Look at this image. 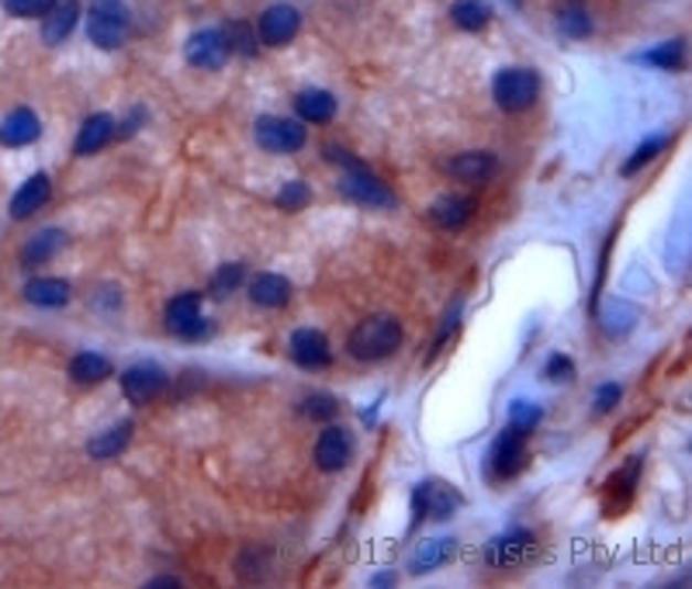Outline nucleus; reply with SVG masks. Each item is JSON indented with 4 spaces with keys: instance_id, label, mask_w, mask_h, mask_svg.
<instances>
[{
    "instance_id": "1",
    "label": "nucleus",
    "mask_w": 692,
    "mask_h": 589,
    "mask_svg": "<svg viewBox=\"0 0 692 589\" xmlns=\"http://www.w3.org/2000/svg\"><path fill=\"white\" fill-rule=\"evenodd\" d=\"M402 340H405L402 319L392 313H377V316H364L350 329L347 354L361 365H381V361H388L392 354H398Z\"/></svg>"
},
{
    "instance_id": "2",
    "label": "nucleus",
    "mask_w": 692,
    "mask_h": 589,
    "mask_svg": "<svg viewBox=\"0 0 692 589\" xmlns=\"http://www.w3.org/2000/svg\"><path fill=\"white\" fill-rule=\"evenodd\" d=\"M413 520H408V534H416L423 524H444L450 517H457L460 509L468 506V496L454 490V485L440 475H426L413 485Z\"/></svg>"
},
{
    "instance_id": "3",
    "label": "nucleus",
    "mask_w": 692,
    "mask_h": 589,
    "mask_svg": "<svg viewBox=\"0 0 692 589\" xmlns=\"http://www.w3.org/2000/svg\"><path fill=\"white\" fill-rule=\"evenodd\" d=\"M84 29L94 49L118 53L132 35V8L125 0H91V8L84 11Z\"/></svg>"
},
{
    "instance_id": "4",
    "label": "nucleus",
    "mask_w": 692,
    "mask_h": 589,
    "mask_svg": "<svg viewBox=\"0 0 692 589\" xmlns=\"http://www.w3.org/2000/svg\"><path fill=\"white\" fill-rule=\"evenodd\" d=\"M544 81L533 66H502L492 76V101L505 115H523L541 101Z\"/></svg>"
},
{
    "instance_id": "5",
    "label": "nucleus",
    "mask_w": 692,
    "mask_h": 589,
    "mask_svg": "<svg viewBox=\"0 0 692 589\" xmlns=\"http://www.w3.org/2000/svg\"><path fill=\"white\" fill-rule=\"evenodd\" d=\"M337 191H340L350 204H361V209L392 212L395 204H398L395 188H392L388 181H384V177H377L364 160L340 170V177H337Z\"/></svg>"
},
{
    "instance_id": "6",
    "label": "nucleus",
    "mask_w": 692,
    "mask_h": 589,
    "mask_svg": "<svg viewBox=\"0 0 692 589\" xmlns=\"http://www.w3.org/2000/svg\"><path fill=\"white\" fill-rule=\"evenodd\" d=\"M163 326L170 337L184 344H204L215 333V323L204 316V295L201 292H181L163 305Z\"/></svg>"
},
{
    "instance_id": "7",
    "label": "nucleus",
    "mask_w": 692,
    "mask_h": 589,
    "mask_svg": "<svg viewBox=\"0 0 692 589\" xmlns=\"http://www.w3.org/2000/svg\"><path fill=\"white\" fill-rule=\"evenodd\" d=\"M530 461V433H520L505 427L499 438L489 444V454H485V478H489L492 485H505L517 478Z\"/></svg>"
},
{
    "instance_id": "8",
    "label": "nucleus",
    "mask_w": 692,
    "mask_h": 589,
    "mask_svg": "<svg viewBox=\"0 0 692 589\" xmlns=\"http://www.w3.org/2000/svg\"><path fill=\"white\" fill-rule=\"evenodd\" d=\"M536 548H541V534L526 524H517L489 537L481 548V558H485V566H492V569H520L536 555Z\"/></svg>"
},
{
    "instance_id": "9",
    "label": "nucleus",
    "mask_w": 692,
    "mask_h": 589,
    "mask_svg": "<svg viewBox=\"0 0 692 589\" xmlns=\"http://www.w3.org/2000/svg\"><path fill=\"white\" fill-rule=\"evenodd\" d=\"M253 139L274 157H295L309 146V125L298 122L295 115H260L253 122Z\"/></svg>"
},
{
    "instance_id": "10",
    "label": "nucleus",
    "mask_w": 692,
    "mask_h": 589,
    "mask_svg": "<svg viewBox=\"0 0 692 589\" xmlns=\"http://www.w3.org/2000/svg\"><path fill=\"white\" fill-rule=\"evenodd\" d=\"M121 396L132 402V406H149L152 399H160L167 389H170V371L160 365V361H132L121 375Z\"/></svg>"
},
{
    "instance_id": "11",
    "label": "nucleus",
    "mask_w": 692,
    "mask_h": 589,
    "mask_svg": "<svg viewBox=\"0 0 692 589\" xmlns=\"http://www.w3.org/2000/svg\"><path fill=\"white\" fill-rule=\"evenodd\" d=\"M353 454H356L353 433H350V427H343V423H337V420L326 423V427L319 430L316 444H312V461H316V469H319L322 475H337V472L350 469Z\"/></svg>"
},
{
    "instance_id": "12",
    "label": "nucleus",
    "mask_w": 692,
    "mask_h": 589,
    "mask_svg": "<svg viewBox=\"0 0 692 589\" xmlns=\"http://www.w3.org/2000/svg\"><path fill=\"white\" fill-rule=\"evenodd\" d=\"M184 60H188V66L204 70V73H219L228 60H233L222 24H209V29L191 32V39L184 42Z\"/></svg>"
},
{
    "instance_id": "13",
    "label": "nucleus",
    "mask_w": 692,
    "mask_h": 589,
    "mask_svg": "<svg viewBox=\"0 0 692 589\" xmlns=\"http://www.w3.org/2000/svg\"><path fill=\"white\" fill-rule=\"evenodd\" d=\"M298 32H301V11L288 4V0H277L256 21V39H260L264 49H285L298 39Z\"/></svg>"
},
{
    "instance_id": "14",
    "label": "nucleus",
    "mask_w": 692,
    "mask_h": 589,
    "mask_svg": "<svg viewBox=\"0 0 692 589\" xmlns=\"http://www.w3.org/2000/svg\"><path fill=\"white\" fill-rule=\"evenodd\" d=\"M499 157L492 149H465L457 152V157L447 160V173L454 177L457 185H468V188H485L492 185L499 177Z\"/></svg>"
},
{
    "instance_id": "15",
    "label": "nucleus",
    "mask_w": 692,
    "mask_h": 589,
    "mask_svg": "<svg viewBox=\"0 0 692 589\" xmlns=\"http://www.w3.org/2000/svg\"><path fill=\"white\" fill-rule=\"evenodd\" d=\"M288 357L301 371H326L332 365V344L322 329L301 326L288 337Z\"/></svg>"
},
{
    "instance_id": "16",
    "label": "nucleus",
    "mask_w": 692,
    "mask_h": 589,
    "mask_svg": "<svg viewBox=\"0 0 692 589\" xmlns=\"http://www.w3.org/2000/svg\"><path fill=\"white\" fill-rule=\"evenodd\" d=\"M84 21V4L81 0H53L49 11L39 18V35L45 45H63L76 32V24Z\"/></svg>"
},
{
    "instance_id": "17",
    "label": "nucleus",
    "mask_w": 692,
    "mask_h": 589,
    "mask_svg": "<svg viewBox=\"0 0 692 589\" xmlns=\"http://www.w3.org/2000/svg\"><path fill=\"white\" fill-rule=\"evenodd\" d=\"M49 201H53V177H49L45 170H35L32 177H24V185L11 194V201H8V215H11L14 222H24V219L39 215Z\"/></svg>"
},
{
    "instance_id": "18",
    "label": "nucleus",
    "mask_w": 692,
    "mask_h": 589,
    "mask_svg": "<svg viewBox=\"0 0 692 589\" xmlns=\"http://www.w3.org/2000/svg\"><path fill=\"white\" fill-rule=\"evenodd\" d=\"M478 215V198L475 194H440L437 201L426 209V219L444 229V233H460L471 219Z\"/></svg>"
},
{
    "instance_id": "19",
    "label": "nucleus",
    "mask_w": 692,
    "mask_h": 589,
    "mask_svg": "<svg viewBox=\"0 0 692 589\" xmlns=\"http://www.w3.org/2000/svg\"><path fill=\"white\" fill-rule=\"evenodd\" d=\"M243 288H246V295H249V302L256 305V309H270V313L285 309V305L291 302V295H295V285L277 271L253 274Z\"/></svg>"
},
{
    "instance_id": "20",
    "label": "nucleus",
    "mask_w": 692,
    "mask_h": 589,
    "mask_svg": "<svg viewBox=\"0 0 692 589\" xmlns=\"http://www.w3.org/2000/svg\"><path fill=\"white\" fill-rule=\"evenodd\" d=\"M460 551V541L454 534H437V537H426V541L413 551L408 558V572L413 576H429V572H440L444 566L457 558Z\"/></svg>"
},
{
    "instance_id": "21",
    "label": "nucleus",
    "mask_w": 692,
    "mask_h": 589,
    "mask_svg": "<svg viewBox=\"0 0 692 589\" xmlns=\"http://www.w3.org/2000/svg\"><path fill=\"white\" fill-rule=\"evenodd\" d=\"M118 133V118L111 112H94L81 122V133L73 139L76 157H97L100 149H108Z\"/></svg>"
},
{
    "instance_id": "22",
    "label": "nucleus",
    "mask_w": 692,
    "mask_h": 589,
    "mask_svg": "<svg viewBox=\"0 0 692 589\" xmlns=\"http://www.w3.org/2000/svg\"><path fill=\"white\" fill-rule=\"evenodd\" d=\"M70 246V233L60 225H49V229H39V233H32L29 240H24L21 246V267L24 271H35L49 261H56L60 253Z\"/></svg>"
},
{
    "instance_id": "23",
    "label": "nucleus",
    "mask_w": 692,
    "mask_h": 589,
    "mask_svg": "<svg viewBox=\"0 0 692 589\" xmlns=\"http://www.w3.org/2000/svg\"><path fill=\"white\" fill-rule=\"evenodd\" d=\"M39 139H42V118L35 108L21 105L0 122V146L4 149H24V146H35Z\"/></svg>"
},
{
    "instance_id": "24",
    "label": "nucleus",
    "mask_w": 692,
    "mask_h": 589,
    "mask_svg": "<svg viewBox=\"0 0 692 589\" xmlns=\"http://www.w3.org/2000/svg\"><path fill=\"white\" fill-rule=\"evenodd\" d=\"M340 115V101L326 87H305L295 94V118L305 125H332Z\"/></svg>"
},
{
    "instance_id": "25",
    "label": "nucleus",
    "mask_w": 692,
    "mask_h": 589,
    "mask_svg": "<svg viewBox=\"0 0 692 589\" xmlns=\"http://www.w3.org/2000/svg\"><path fill=\"white\" fill-rule=\"evenodd\" d=\"M24 302L35 305V309H66L73 302V285L66 277H53V274H42V277H29L21 288Z\"/></svg>"
},
{
    "instance_id": "26",
    "label": "nucleus",
    "mask_w": 692,
    "mask_h": 589,
    "mask_svg": "<svg viewBox=\"0 0 692 589\" xmlns=\"http://www.w3.org/2000/svg\"><path fill=\"white\" fill-rule=\"evenodd\" d=\"M640 472H645V454L637 451L634 457H627L624 465L606 478V490L603 493H606V506L613 509V514H617V509H624L634 499Z\"/></svg>"
},
{
    "instance_id": "27",
    "label": "nucleus",
    "mask_w": 692,
    "mask_h": 589,
    "mask_svg": "<svg viewBox=\"0 0 692 589\" xmlns=\"http://www.w3.org/2000/svg\"><path fill=\"white\" fill-rule=\"evenodd\" d=\"M554 24H557L561 39H572V42H585L596 32V18H593V11H588V0H561Z\"/></svg>"
},
{
    "instance_id": "28",
    "label": "nucleus",
    "mask_w": 692,
    "mask_h": 589,
    "mask_svg": "<svg viewBox=\"0 0 692 589\" xmlns=\"http://www.w3.org/2000/svg\"><path fill=\"white\" fill-rule=\"evenodd\" d=\"M70 381H76V386H100V381H108L115 375V365H111V357L108 354H97V350H81V354H73V361H70Z\"/></svg>"
},
{
    "instance_id": "29",
    "label": "nucleus",
    "mask_w": 692,
    "mask_h": 589,
    "mask_svg": "<svg viewBox=\"0 0 692 589\" xmlns=\"http://www.w3.org/2000/svg\"><path fill=\"white\" fill-rule=\"evenodd\" d=\"M132 433H136V423L132 420H115L108 430H100L97 438L87 441V454L94 461H111V457L125 454V448L132 444Z\"/></svg>"
},
{
    "instance_id": "30",
    "label": "nucleus",
    "mask_w": 692,
    "mask_h": 589,
    "mask_svg": "<svg viewBox=\"0 0 692 589\" xmlns=\"http://www.w3.org/2000/svg\"><path fill=\"white\" fill-rule=\"evenodd\" d=\"M634 63L651 66V70H664V73H679L685 66V39L682 35L664 39V42L645 49V53H637Z\"/></svg>"
},
{
    "instance_id": "31",
    "label": "nucleus",
    "mask_w": 692,
    "mask_h": 589,
    "mask_svg": "<svg viewBox=\"0 0 692 589\" xmlns=\"http://www.w3.org/2000/svg\"><path fill=\"white\" fill-rule=\"evenodd\" d=\"M492 18H496V11H492L489 0H454L450 4V21L457 24L460 32L478 35V32L489 29Z\"/></svg>"
},
{
    "instance_id": "32",
    "label": "nucleus",
    "mask_w": 692,
    "mask_h": 589,
    "mask_svg": "<svg viewBox=\"0 0 692 589\" xmlns=\"http://www.w3.org/2000/svg\"><path fill=\"white\" fill-rule=\"evenodd\" d=\"M669 146H672V136H669V133H654V136H648V139H640L637 149L627 157V164L620 167V177H637L640 170H648Z\"/></svg>"
},
{
    "instance_id": "33",
    "label": "nucleus",
    "mask_w": 692,
    "mask_h": 589,
    "mask_svg": "<svg viewBox=\"0 0 692 589\" xmlns=\"http://www.w3.org/2000/svg\"><path fill=\"white\" fill-rule=\"evenodd\" d=\"M225 29V39H228V53H233L236 60H256L260 56V39H256V24H249L246 18H236L222 24Z\"/></svg>"
},
{
    "instance_id": "34",
    "label": "nucleus",
    "mask_w": 692,
    "mask_h": 589,
    "mask_svg": "<svg viewBox=\"0 0 692 589\" xmlns=\"http://www.w3.org/2000/svg\"><path fill=\"white\" fill-rule=\"evenodd\" d=\"M243 285H246V264L243 261H225L209 277V298L222 302L228 295H236Z\"/></svg>"
},
{
    "instance_id": "35",
    "label": "nucleus",
    "mask_w": 692,
    "mask_h": 589,
    "mask_svg": "<svg viewBox=\"0 0 692 589\" xmlns=\"http://www.w3.org/2000/svg\"><path fill=\"white\" fill-rule=\"evenodd\" d=\"M340 399L332 396V392H309L301 399V406H298V413L309 420V423H319V427H326V423H332L340 417Z\"/></svg>"
},
{
    "instance_id": "36",
    "label": "nucleus",
    "mask_w": 692,
    "mask_h": 589,
    "mask_svg": "<svg viewBox=\"0 0 692 589\" xmlns=\"http://www.w3.org/2000/svg\"><path fill=\"white\" fill-rule=\"evenodd\" d=\"M505 423L512 430H520V433H533L536 427L544 423V406L541 402H533V399H512L509 409H505Z\"/></svg>"
},
{
    "instance_id": "37",
    "label": "nucleus",
    "mask_w": 692,
    "mask_h": 589,
    "mask_svg": "<svg viewBox=\"0 0 692 589\" xmlns=\"http://www.w3.org/2000/svg\"><path fill=\"white\" fill-rule=\"evenodd\" d=\"M274 204L280 212H301L312 204V185L301 181V177H291V181L274 194Z\"/></svg>"
},
{
    "instance_id": "38",
    "label": "nucleus",
    "mask_w": 692,
    "mask_h": 589,
    "mask_svg": "<svg viewBox=\"0 0 692 589\" xmlns=\"http://www.w3.org/2000/svg\"><path fill=\"white\" fill-rule=\"evenodd\" d=\"M603 329L609 333V337H624V333H630L637 326V309L630 302H609L606 313L599 316Z\"/></svg>"
},
{
    "instance_id": "39",
    "label": "nucleus",
    "mask_w": 692,
    "mask_h": 589,
    "mask_svg": "<svg viewBox=\"0 0 692 589\" xmlns=\"http://www.w3.org/2000/svg\"><path fill=\"white\" fill-rule=\"evenodd\" d=\"M460 329V305H450L447 309V316H444V323H440V329H437V337H433V347L426 350V365H433L440 357V350L454 340V333Z\"/></svg>"
},
{
    "instance_id": "40",
    "label": "nucleus",
    "mask_w": 692,
    "mask_h": 589,
    "mask_svg": "<svg viewBox=\"0 0 692 589\" xmlns=\"http://www.w3.org/2000/svg\"><path fill=\"white\" fill-rule=\"evenodd\" d=\"M620 402H624V386H620V381H603V386L593 392V417H609Z\"/></svg>"
},
{
    "instance_id": "41",
    "label": "nucleus",
    "mask_w": 692,
    "mask_h": 589,
    "mask_svg": "<svg viewBox=\"0 0 692 589\" xmlns=\"http://www.w3.org/2000/svg\"><path fill=\"white\" fill-rule=\"evenodd\" d=\"M575 357L568 354H551L544 361V378L554 381V386H568V381H575Z\"/></svg>"
},
{
    "instance_id": "42",
    "label": "nucleus",
    "mask_w": 692,
    "mask_h": 589,
    "mask_svg": "<svg viewBox=\"0 0 692 589\" xmlns=\"http://www.w3.org/2000/svg\"><path fill=\"white\" fill-rule=\"evenodd\" d=\"M49 4H53V0H0L4 14L21 18V21H39L49 11Z\"/></svg>"
},
{
    "instance_id": "43",
    "label": "nucleus",
    "mask_w": 692,
    "mask_h": 589,
    "mask_svg": "<svg viewBox=\"0 0 692 589\" xmlns=\"http://www.w3.org/2000/svg\"><path fill=\"white\" fill-rule=\"evenodd\" d=\"M146 122H149V108H146V105L128 108V112H125V118L118 122V133H115V139H132L136 133H142V129H146Z\"/></svg>"
},
{
    "instance_id": "44",
    "label": "nucleus",
    "mask_w": 692,
    "mask_h": 589,
    "mask_svg": "<svg viewBox=\"0 0 692 589\" xmlns=\"http://www.w3.org/2000/svg\"><path fill=\"white\" fill-rule=\"evenodd\" d=\"M91 305H94V309L97 313H118L121 309V305H125V295H121V288L118 285H100L94 295H91Z\"/></svg>"
},
{
    "instance_id": "45",
    "label": "nucleus",
    "mask_w": 692,
    "mask_h": 589,
    "mask_svg": "<svg viewBox=\"0 0 692 589\" xmlns=\"http://www.w3.org/2000/svg\"><path fill=\"white\" fill-rule=\"evenodd\" d=\"M322 157H326L329 164H337L340 170H343V167H353V164H361V157H353V152H350L343 143H326V146H322Z\"/></svg>"
},
{
    "instance_id": "46",
    "label": "nucleus",
    "mask_w": 692,
    "mask_h": 589,
    "mask_svg": "<svg viewBox=\"0 0 692 589\" xmlns=\"http://www.w3.org/2000/svg\"><path fill=\"white\" fill-rule=\"evenodd\" d=\"M146 586L149 589H181L184 579L181 576H152V579H146Z\"/></svg>"
},
{
    "instance_id": "47",
    "label": "nucleus",
    "mask_w": 692,
    "mask_h": 589,
    "mask_svg": "<svg viewBox=\"0 0 692 589\" xmlns=\"http://www.w3.org/2000/svg\"><path fill=\"white\" fill-rule=\"evenodd\" d=\"M395 579H398L395 572L384 569V572H374V576H371V586H374V589H377V586H395Z\"/></svg>"
},
{
    "instance_id": "48",
    "label": "nucleus",
    "mask_w": 692,
    "mask_h": 589,
    "mask_svg": "<svg viewBox=\"0 0 692 589\" xmlns=\"http://www.w3.org/2000/svg\"><path fill=\"white\" fill-rule=\"evenodd\" d=\"M505 4H512V11H520V8H523V0H505Z\"/></svg>"
}]
</instances>
